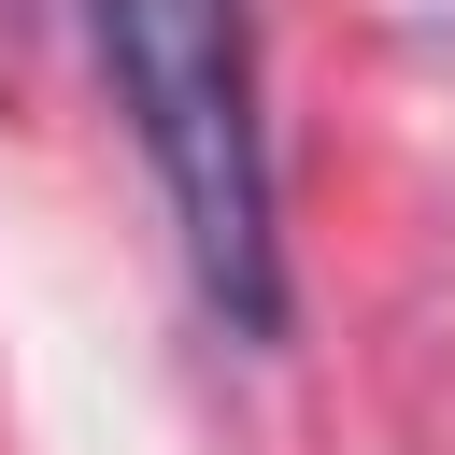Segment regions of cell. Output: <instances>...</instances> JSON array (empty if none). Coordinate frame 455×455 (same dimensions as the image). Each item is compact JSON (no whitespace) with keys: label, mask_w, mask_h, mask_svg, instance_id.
<instances>
[{"label":"cell","mask_w":455,"mask_h":455,"mask_svg":"<svg viewBox=\"0 0 455 455\" xmlns=\"http://www.w3.org/2000/svg\"><path fill=\"white\" fill-rule=\"evenodd\" d=\"M100 71L171 185L185 270L213 327L284 341V185H270V100H256V14L242 0H85Z\"/></svg>","instance_id":"1"}]
</instances>
